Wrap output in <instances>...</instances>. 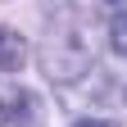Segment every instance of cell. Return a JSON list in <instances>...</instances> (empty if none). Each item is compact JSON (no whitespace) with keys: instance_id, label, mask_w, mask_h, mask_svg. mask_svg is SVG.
Returning <instances> with one entry per match:
<instances>
[{"instance_id":"cell-4","label":"cell","mask_w":127,"mask_h":127,"mask_svg":"<svg viewBox=\"0 0 127 127\" xmlns=\"http://www.w3.org/2000/svg\"><path fill=\"white\" fill-rule=\"evenodd\" d=\"M109 50L127 59V9H118L114 18H109Z\"/></svg>"},{"instance_id":"cell-5","label":"cell","mask_w":127,"mask_h":127,"mask_svg":"<svg viewBox=\"0 0 127 127\" xmlns=\"http://www.w3.org/2000/svg\"><path fill=\"white\" fill-rule=\"evenodd\" d=\"M68 127H118L114 118H77V123H68Z\"/></svg>"},{"instance_id":"cell-1","label":"cell","mask_w":127,"mask_h":127,"mask_svg":"<svg viewBox=\"0 0 127 127\" xmlns=\"http://www.w3.org/2000/svg\"><path fill=\"white\" fill-rule=\"evenodd\" d=\"M36 64L45 73V82H55V86H73V82H82V77L95 68L91 45H86L82 32H77V14H68L64 27H50V36H45Z\"/></svg>"},{"instance_id":"cell-6","label":"cell","mask_w":127,"mask_h":127,"mask_svg":"<svg viewBox=\"0 0 127 127\" xmlns=\"http://www.w3.org/2000/svg\"><path fill=\"white\" fill-rule=\"evenodd\" d=\"M109 5H123V0H109Z\"/></svg>"},{"instance_id":"cell-2","label":"cell","mask_w":127,"mask_h":127,"mask_svg":"<svg viewBox=\"0 0 127 127\" xmlns=\"http://www.w3.org/2000/svg\"><path fill=\"white\" fill-rule=\"evenodd\" d=\"M27 114H36V100H32L18 82H0V127H14Z\"/></svg>"},{"instance_id":"cell-3","label":"cell","mask_w":127,"mask_h":127,"mask_svg":"<svg viewBox=\"0 0 127 127\" xmlns=\"http://www.w3.org/2000/svg\"><path fill=\"white\" fill-rule=\"evenodd\" d=\"M27 55H32V45L18 27H5L0 23V73H18L27 68Z\"/></svg>"}]
</instances>
